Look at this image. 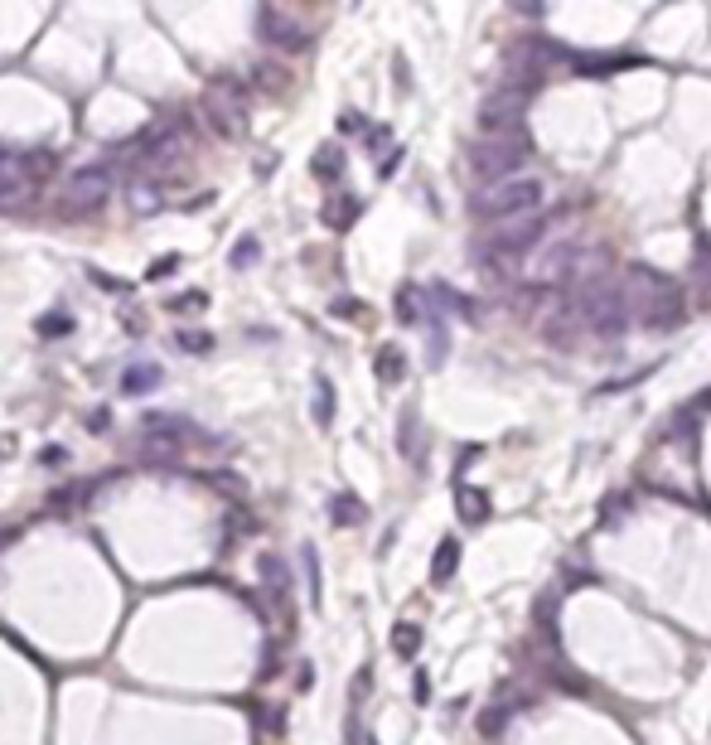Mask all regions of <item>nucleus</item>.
Instances as JSON below:
<instances>
[{
    "label": "nucleus",
    "instance_id": "1",
    "mask_svg": "<svg viewBox=\"0 0 711 745\" xmlns=\"http://www.w3.org/2000/svg\"><path fill=\"white\" fill-rule=\"evenodd\" d=\"M624 291V310H630V325H644L654 334H668V329L682 325L687 315V295L673 276H663L654 267H630L620 276Z\"/></svg>",
    "mask_w": 711,
    "mask_h": 745
},
{
    "label": "nucleus",
    "instance_id": "2",
    "mask_svg": "<svg viewBox=\"0 0 711 745\" xmlns=\"http://www.w3.org/2000/svg\"><path fill=\"white\" fill-rule=\"evenodd\" d=\"M542 204H547V184L532 180V174H513V180H504V184H484L479 194L470 199V208H474L479 223H518V218L542 213Z\"/></svg>",
    "mask_w": 711,
    "mask_h": 745
},
{
    "label": "nucleus",
    "instance_id": "3",
    "mask_svg": "<svg viewBox=\"0 0 711 745\" xmlns=\"http://www.w3.org/2000/svg\"><path fill=\"white\" fill-rule=\"evenodd\" d=\"M532 156V140L528 136H479L470 146V170L479 174L484 184H504V180H513L518 170L528 165Z\"/></svg>",
    "mask_w": 711,
    "mask_h": 745
},
{
    "label": "nucleus",
    "instance_id": "4",
    "mask_svg": "<svg viewBox=\"0 0 711 745\" xmlns=\"http://www.w3.org/2000/svg\"><path fill=\"white\" fill-rule=\"evenodd\" d=\"M204 116L218 136H237L247 126V82L233 78V73H218L208 78V92H204Z\"/></svg>",
    "mask_w": 711,
    "mask_h": 745
},
{
    "label": "nucleus",
    "instance_id": "5",
    "mask_svg": "<svg viewBox=\"0 0 711 745\" xmlns=\"http://www.w3.org/2000/svg\"><path fill=\"white\" fill-rule=\"evenodd\" d=\"M112 194H116V174L106 170L102 160H92V165H82V170L68 174V184H63V213H68V218H78V213H97Z\"/></svg>",
    "mask_w": 711,
    "mask_h": 745
},
{
    "label": "nucleus",
    "instance_id": "6",
    "mask_svg": "<svg viewBox=\"0 0 711 745\" xmlns=\"http://www.w3.org/2000/svg\"><path fill=\"white\" fill-rule=\"evenodd\" d=\"M547 228H552L547 213H532V218H518V223H499L479 252L484 257H499V262H513V257H528L532 247L547 242Z\"/></svg>",
    "mask_w": 711,
    "mask_h": 745
},
{
    "label": "nucleus",
    "instance_id": "7",
    "mask_svg": "<svg viewBox=\"0 0 711 745\" xmlns=\"http://www.w3.org/2000/svg\"><path fill=\"white\" fill-rule=\"evenodd\" d=\"M523 112H528V97L513 88H494L479 106V136H523Z\"/></svg>",
    "mask_w": 711,
    "mask_h": 745
},
{
    "label": "nucleus",
    "instance_id": "8",
    "mask_svg": "<svg viewBox=\"0 0 711 745\" xmlns=\"http://www.w3.org/2000/svg\"><path fill=\"white\" fill-rule=\"evenodd\" d=\"M257 34H262L271 49H281V54H305V49H310V30L295 25L286 10H276V5L257 10Z\"/></svg>",
    "mask_w": 711,
    "mask_h": 745
},
{
    "label": "nucleus",
    "instance_id": "9",
    "mask_svg": "<svg viewBox=\"0 0 711 745\" xmlns=\"http://www.w3.org/2000/svg\"><path fill=\"white\" fill-rule=\"evenodd\" d=\"M122 199H126V208H131L136 218H156V213L165 208V189H160V180H150V174H136V180H126Z\"/></svg>",
    "mask_w": 711,
    "mask_h": 745
},
{
    "label": "nucleus",
    "instance_id": "10",
    "mask_svg": "<svg viewBox=\"0 0 711 745\" xmlns=\"http://www.w3.org/2000/svg\"><path fill=\"white\" fill-rule=\"evenodd\" d=\"M160 383H165V368L150 363V359H131L122 368V397H146V393H156Z\"/></svg>",
    "mask_w": 711,
    "mask_h": 745
},
{
    "label": "nucleus",
    "instance_id": "11",
    "mask_svg": "<svg viewBox=\"0 0 711 745\" xmlns=\"http://www.w3.org/2000/svg\"><path fill=\"white\" fill-rule=\"evenodd\" d=\"M257 571H262V590L276 600L281 610H286V600H291V566L281 562L276 552H262V557H257Z\"/></svg>",
    "mask_w": 711,
    "mask_h": 745
},
{
    "label": "nucleus",
    "instance_id": "12",
    "mask_svg": "<svg viewBox=\"0 0 711 745\" xmlns=\"http://www.w3.org/2000/svg\"><path fill=\"white\" fill-rule=\"evenodd\" d=\"M542 334H547L556 349H576V339L586 334V325H580V315H576L571 305L562 301V305H556V310H552V319H547V325H542Z\"/></svg>",
    "mask_w": 711,
    "mask_h": 745
},
{
    "label": "nucleus",
    "instance_id": "13",
    "mask_svg": "<svg viewBox=\"0 0 711 745\" xmlns=\"http://www.w3.org/2000/svg\"><path fill=\"white\" fill-rule=\"evenodd\" d=\"M397 451L402 455H407L411 460V465H421V460H426V436H421V417H417V411H402V426H397Z\"/></svg>",
    "mask_w": 711,
    "mask_h": 745
},
{
    "label": "nucleus",
    "instance_id": "14",
    "mask_svg": "<svg viewBox=\"0 0 711 745\" xmlns=\"http://www.w3.org/2000/svg\"><path fill=\"white\" fill-rule=\"evenodd\" d=\"M359 213H363V204H359V199H353V194H334V199H325V208H319V218H325V228H334V233H349Z\"/></svg>",
    "mask_w": 711,
    "mask_h": 745
},
{
    "label": "nucleus",
    "instance_id": "15",
    "mask_svg": "<svg viewBox=\"0 0 711 745\" xmlns=\"http://www.w3.org/2000/svg\"><path fill=\"white\" fill-rule=\"evenodd\" d=\"M329 523L334 528H359V523H368V508H363V499L359 494H334V499H329Z\"/></svg>",
    "mask_w": 711,
    "mask_h": 745
},
{
    "label": "nucleus",
    "instance_id": "16",
    "mask_svg": "<svg viewBox=\"0 0 711 745\" xmlns=\"http://www.w3.org/2000/svg\"><path fill=\"white\" fill-rule=\"evenodd\" d=\"M373 373H377V383L383 387H397L402 377H407V359H402V349L397 344H383L373 353Z\"/></svg>",
    "mask_w": 711,
    "mask_h": 745
},
{
    "label": "nucleus",
    "instance_id": "17",
    "mask_svg": "<svg viewBox=\"0 0 711 745\" xmlns=\"http://www.w3.org/2000/svg\"><path fill=\"white\" fill-rule=\"evenodd\" d=\"M455 571H460V542L441 538V547H436V557H431V586H450Z\"/></svg>",
    "mask_w": 711,
    "mask_h": 745
},
{
    "label": "nucleus",
    "instance_id": "18",
    "mask_svg": "<svg viewBox=\"0 0 711 745\" xmlns=\"http://www.w3.org/2000/svg\"><path fill=\"white\" fill-rule=\"evenodd\" d=\"M343 165H349V160H343V150L329 140V146H319L315 156H310V174H315V180H325V184H334L339 174H343Z\"/></svg>",
    "mask_w": 711,
    "mask_h": 745
},
{
    "label": "nucleus",
    "instance_id": "19",
    "mask_svg": "<svg viewBox=\"0 0 711 745\" xmlns=\"http://www.w3.org/2000/svg\"><path fill=\"white\" fill-rule=\"evenodd\" d=\"M460 518H465L470 528H479V523H489V494L484 489H470V484H460Z\"/></svg>",
    "mask_w": 711,
    "mask_h": 745
},
{
    "label": "nucleus",
    "instance_id": "20",
    "mask_svg": "<svg viewBox=\"0 0 711 745\" xmlns=\"http://www.w3.org/2000/svg\"><path fill=\"white\" fill-rule=\"evenodd\" d=\"M20 184H30L25 180V150H5L0 146V199H5L10 189H20Z\"/></svg>",
    "mask_w": 711,
    "mask_h": 745
},
{
    "label": "nucleus",
    "instance_id": "21",
    "mask_svg": "<svg viewBox=\"0 0 711 745\" xmlns=\"http://www.w3.org/2000/svg\"><path fill=\"white\" fill-rule=\"evenodd\" d=\"M397 319L402 325H426V291L421 286H402L397 291Z\"/></svg>",
    "mask_w": 711,
    "mask_h": 745
},
{
    "label": "nucleus",
    "instance_id": "22",
    "mask_svg": "<svg viewBox=\"0 0 711 745\" xmlns=\"http://www.w3.org/2000/svg\"><path fill=\"white\" fill-rule=\"evenodd\" d=\"M393 654L407 658V664L421 654V624H411V620H397L393 624Z\"/></svg>",
    "mask_w": 711,
    "mask_h": 745
},
{
    "label": "nucleus",
    "instance_id": "23",
    "mask_svg": "<svg viewBox=\"0 0 711 745\" xmlns=\"http://www.w3.org/2000/svg\"><path fill=\"white\" fill-rule=\"evenodd\" d=\"M310 411H315V426H334V383L325 373L315 377V397H310Z\"/></svg>",
    "mask_w": 711,
    "mask_h": 745
},
{
    "label": "nucleus",
    "instance_id": "24",
    "mask_svg": "<svg viewBox=\"0 0 711 745\" xmlns=\"http://www.w3.org/2000/svg\"><path fill=\"white\" fill-rule=\"evenodd\" d=\"M508 716H513V712H508V702H499V697H494V702L479 712V736H484V741H499L504 726H508Z\"/></svg>",
    "mask_w": 711,
    "mask_h": 745
},
{
    "label": "nucleus",
    "instance_id": "25",
    "mask_svg": "<svg viewBox=\"0 0 711 745\" xmlns=\"http://www.w3.org/2000/svg\"><path fill=\"white\" fill-rule=\"evenodd\" d=\"M252 82L262 92H286V68L271 63V58H262V63H252Z\"/></svg>",
    "mask_w": 711,
    "mask_h": 745
},
{
    "label": "nucleus",
    "instance_id": "26",
    "mask_svg": "<svg viewBox=\"0 0 711 745\" xmlns=\"http://www.w3.org/2000/svg\"><path fill=\"white\" fill-rule=\"evenodd\" d=\"M300 562H305V596H310V605L319 610V557H315V547H300Z\"/></svg>",
    "mask_w": 711,
    "mask_h": 745
},
{
    "label": "nucleus",
    "instance_id": "27",
    "mask_svg": "<svg viewBox=\"0 0 711 745\" xmlns=\"http://www.w3.org/2000/svg\"><path fill=\"white\" fill-rule=\"evenodd\" d=\"M174 344H180L184 353H213V334H208V329H180V334H174Z\"/></svg>",
    "mask_w": 711,
    "mask_h": 745
},
{
    "label": "nucleus",
    "instance_id": "28",
    "mask_svg": "<svg viewBox=\"0 0 711 745\" xmlns=\"http://www.w3.org/2000/svg\"><path fill=\"white\" fill-rule=\"evenodd\" d=\"M257 257H262V242H257V238H242V242L233 247L228 262H233V271H247V267H257Z\"/></svg>",
    "mask_w": 711,
    "mask_h": 745
},
{
    "label": "nucleus",
    "instance_id": "29",
    "mask_svg": "<svg viewBox=\"0 0 711 745\" xmlns=\"http://www.w3.org/2000/svg\"><path fill=\"white\" fill-rule=\"evenodd\" d=\"M199 310H208V295L204 291H184V295H174V301H170V315H199Z\"/></svg>",
    "mask_w": 711,
    "mask_h": 745
},
{
    "label": "nucleus",
    "instance_id": "30",
    "mask_svg": "<svg viewBox=\"0 0 711 745\" xmlns=\"http://www.w3.org/2000/svg\"><path fill=\"white\" fill-rule=\"evenodd\" d=\"M368 688H373V668H359V678H353V688H349V707H353V712L368 702ZM353 712H349V716H353Z\"/></svg>",
    "mask_w": 711,
    "mask_h": 745
},
{
    "label": "nucleus",
    "instance_id": "31",
    "mask_svg": "<svg viewBox=\"0 0 711 745\" xmlns=\"http://www.w3.org/2000/svg\"><path fill=\"white\" fill-rule=\"evenodd\" d=\"M68 329H73V315H63V310L39 319V334H44V339H58V334H68Z\"/></svg>",
    "mask_w": 711,
    "mask_h": 745
},
{
    "label": "nucleus",
    "instance_id": "32",
    "mask_svg": "<svg viewBox=\"0 0 711 745\" xmlns=\"http://www.w3.org/2000/svg\"><path fill=\"white\" fill-rule=\"evenodd\" d=\"M208 484H218V489H228V494H237V499H242V494H247V484H242V475H233V470H213V475H208Z\"/></svg>",
    "mask_w": 711,
    "mask_h": 745
},
{
    "label": "nucleus",
    "instance_id": "33",
    "mask_svg": "<svg viewBox=\"0 0 711 745\" xmlns=\"http://www.w3.org/2000/svg\"><path fill=\"white\" fill-rule=\"evenodd\" d=\"M174 267H180V252H170V257H156V262L146 267V281H165V276H174Z\"/></svg>",
    "mask_w": 711,
    "mask_h": 745
},
{
    "label": "nucleus",
    "instance_id": "34",
    "mask_svg": "<svg viewBox=\"0 0 711 745\" xmlns=\"http://www.w3.org/2000/svg\"><path fill=\"white\" fill-rule=\"evenodd\" d=\"M88 431H92V436H106V431H112V407H92V411H88Z\"/></svg>",
    "mask_w": 711,
    "mask_h": 745
},
{
    "label": "nucleus",
    "instance_id": "35",
    "mask_svg": "<svg viewBox=\"0 0 711 745\" xmlns=\"http://www.w3.org/2000/svg\"><path fill=\"white\" fill-rule=\"evenodd\" d=\"M339 131H343V136H363V131H368V122H363V112H353V106H349V112L339 116Z\"/></svg>",
    "mask_w": 711,
    "mask_h": 745
},
{
    "label": "nucleus",
    "instance_id": "36",
    "mask_svg": "<svg viewBox=\"0 0 711 745\" xmlns=\"http://www.w3.org/2000/svg\"><path fill=\"white\" fill-rule=\"evenodd\" d=\"M329 310H334L339 319H359V315H363V301H349V295H339V301L329 305Z\"/></svg>",
    "mask_w": 711,
    "mask_h": 745
},
{
    "label": "nucleus",
    "instance_id": "37",
    "mask_svg": "<svg viewBox=\"0 0 711 745\" xmlns=\"http://www.w3.org/2000/svg\"><path fill=\"white\" fill-rule=\"evenodd\" d=\"M605 504H610V508H600V518H610V523H614L620 513H630V494H610Z\"/></svg>",
    "mask_w": 711,
    "mask_h": 745
},
{
    "label": "nucleus",
    "instance_id": "38",
    "mask_svg": "<svg viewBox=\"0 0 711 745\" xmlns=\"http://www.w3.org/2000/svg\"><path fill=\"white\" fill-rule=\"evenodd\" d=\"M402 156H407V150H402V146H393V150H387V160H383V165H377V174H383V180H387V174H397V165H402Z\"/></svg>",
    "mask_w": 711,
    "mask_h": 745
},
{
    "label": "nucleus",
    "instance_id": "39",
    "mask_svg": "<svg viewBox=\"0 0 711 745\" xmlns=\"http://www.w3.org/2000/svg\"><path fill=\"white\" fill-rule=\"evenodd\" d=\"M63 460H68V451H63V445H44V451H39V465H63Z\"/></svg>",
    "mask_w": 711,
    "mask_h": 745
},
{
    "label": "nucleus",
    "instance_id": "40",
    "mask_svg": "<svg viewBox=\"0 0 711 745\" xmlns=\"http://www.w3.org/2000/svg\"><path fill=\"white\" fill-rule=\"evenodd\" d=\"M122 325H126V334H146V319H140L136 310H126V315H122Z\"/></svg>",
    "mask_w": 711,
    "mask_h": 745
},
{
    "label": "nucleus",
    "instance_id": "41",
    "mask_svg": "<svg viewBox=\"0 0 711 745\" xmlns=\"http://www.w3.org/2000/svg\"><path fill=\"white\" fill-rule=\"evenodd\" d=\"M586 581H590L586 571H562V586H566V590H576V586H586Z\"/></svg>",
    "mask_w": 711,
    "mask_h": 745
},
{
    "label": "nucleus",
    "instance_id": "42",
    "mask_svg": "<svg viewBox=\"0 0 711 745\" xmlns=\"http://www.w3.org/2000/svg\"><path fill=\"white\" fill-rule=\"evenodd\" d=\"M417 702H431V678L426 673H417Z\"/></svg>",
    "mask_w": 711,
    "mask_h": 745
},
{
    "label": "nucleus",
    "instance_id": "43",
    "mask_svg": "<svg viewBox=\"0 0 711 745\" xmlns=\"http://www.w3.org/2000/svg\"><path fill=\"white\" fill-rule=\"evenodd\" d=\"M15 455V436H0V460H10Z\"/></svg>",
    "mask_w": 711,
    "mask_h": 745
},
{
    "label": "nucleus",
    "instance_id": "44",
    "mask_svg": "<svg viewBox=\"0 0 711 745\" xmlns=\"http://www.w3.org/2000/svg\"><path fill=\"white\" fill-rule=\"evenodd\" d=\"M15 538H20V528H0V547H10Z\"/></svg>",
    "mask_w": 711,
    "mask_h": 745
}]
</instances>
